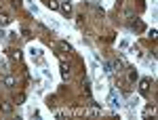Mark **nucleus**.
<instances>
[{"instance_id": "obj_4", "label": "nucleus", "mask_w": 158, "mask_h": 120, "mask_svg": "<svg viewBox=\"0 0 158 120\" xmlns=\"http://www.w3.org/2000/svg\"><path fill=\"white\" fill-rule=\"evenodd\" d=\"M9 17H6V15H0V25H6V23H9Z\"/></svg>"}, {"instance_id": "obj_5", "label": "nucleus", "mask_w": 158, "mask_h": 120, "mask_svg": "<svg viewBox=\"0 0 158 120\" xmlns=\"http://www.w3.org/2000/svg\"><path fill=\"white\" fill-rule=\"evenodd\" d=\"M4 84H6V86H13V84H15V80H13V78H4Z\"/></svg>"}, {"instance_id": "obj_2", "label": "nucleus", "mask_w": 158, "mask_h": 120, "mask_svg": "<svg viewBox=\"0 0 158 120\" xmlns=\"http://www.w3.org/2000/svg\"><path fill=\"white\" fill-rule=\"evenodd\" d=\"M139 89H141L143 93H147V89H150V80H141V82H139Z\"/></svg>"}, {"instance_id": "obj_1", "label": "nucleus", "mask_w": 158, "mask_h": 120, "mask_svg": "<svg viewBox=\"0 0 158 120\" xmlns=\"http://www.w3.org/2000/svg\"><path fill=\"white\" fill-rule=\"evenodd\" d=\"M61 11H63V15H70V11H72V6H70V0H63Z\"/></svg>"}, {"instance_id": "obj_6", "label": "nucleus", "mask_w": 158, "mask_h": 120, "mask_svg": "<svg viewBox=\"0 0 158 120\" xmlns=\"http://www.w3.org/2000/svg\"><path fill=\"white\" fill-rule=\"evenodd\" d=\"M2 110H4V112H11L13 108H11V103H2Z\"/></svg>"}, {"instance_id": "obj_3", "label": "nucleus", "mask_w": 158, "mask_h": 120, "mask_svg": "<svg viewBox=\"0 0 158 120\" xmlns=\"http://www.w3.org/2000/svg\"><path fill=\"white\" fill-rule=\"evenodd\" d=\"M110 105H112V108H116V105H118V99H116V93H112V95H110Z\"/></svg>"}]
</instances>
